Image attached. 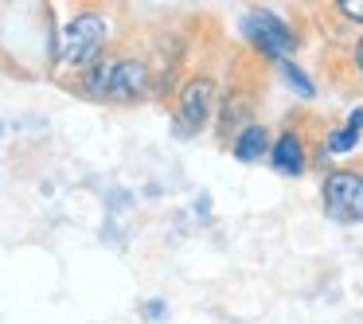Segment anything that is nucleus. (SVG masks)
<instances>
[{"instance_id": "10", "label": "nucleus", "mask_w": 363, "mask_h": 324, "mask_svg": "<svg viewBox=\"0 0 363 324\" xmlns=\"http://www.w3.org/2000/svg\"><path fill=\"white\" fill-rule=\"evenodd\" d=\"M336 12L352 24H363V0H336Z\"/></svg>"}, {"instance_id": "4", "label": "nucleus", "mask_w": 363, "mask_h": 324, "mask_svg": "<svg viewBox=\"0 0 363 324\" xmlns=\"http://www.w3.org/2000/svg\"><path fill=\"white\" fill-rule=\"evenodd\" d=\"M215 102H219V90L207 74H196L180 86L176 94V121H180V133H199V129L211 121Z\"/></svg>"}, {"instance_id": "2", "label": "nucleus", "mask_w": 363, "mask_h": 324, "mask_svg": "<svg viewBox=\"0 0 363 324\" xmlns=\"http://www.w3.org/2000/svg\"><path fill=\"white\" fill-rule=\"evenodd\" d=\"M242 40L250 43L254 51H258L262 59H274V63H281V59H289L293 51H297L301 35L293 32V24L285 16H277V12L269 9H250L242 16Z\"/></svg>"}, {"instance_id": "5", "label": "nucleus", "mask_w": 363, "mask_h": 324, "mask_svg": "<svg viewBox=\"0 0 363 324\" xmlns=\"http://www.w3.org/2000/svg\"><path fill=\"white\" fill-rule=\"evenodd\" d=\"M149 94V67L141 59H118L113 55V71H110V90H106V102H141Z\"/></svg>"}, {"instance_id": "11", "label": "nucleus", "mask_w": 363, "mask_h": 324, "mask_svg": "<svg viewBox=\"0 0 363 324\" xmlns=\"http://www.w3.org/2000/svg\"><path fill=\"white\" fill-rule=\"evenodd\" d=\"M141 313L149 316V320H164L168 305H164V301H145V305H141Z\"/></svg>"}, {"instance_id": "13", "label": "nucleus", "mask_w": 363, "mask_h": 324, "mask_svg": "<svg viewBox=\"0 0 363 324\" xmlns=\"http://www.w3.org/2000/svg\"><path fill=\"white\" fill-rule=\"evenodd\" d=\"M347 125H352L355 133H363V106H355V110L347 113Z\"/></svg>"}, {"instance_id": "8", "label": "nucleus", "mask_w": 363, "mask_h": 324, "mask_svg": "<svg viewBox=\"0 0 363 324\" xmlns=\"http://www.w3.org/2000/svg\"><path fill=\"white\" fill-rule=\"evenodd\" d=\"M274 71H277V79L285 82V86L293 90V94H301V98H316V86H313V79H308L305 71H301L293 59H281V63H274Z\"/></svg>"}, {"instance_id": "9", "label": "nucleus", "mask_w": 363, "mask_h": 324, "mask_svg": "<svg viewBox=\"0 0 363 324\" xmlns=\"http://www.w3.org/2000/svg\"><path fill=\"white\" fill-rule=\"evenodd\" d=\"M359 137L363 133H355L352 125H332L328 133H324V152H328V157H340V152H352L355 145H359Z\"/></svg>"}, {"instance_id": "7", "label": "nucleus", "mask_w": 363, "mask_h": 324, "mask_svg": "<svg viewBox=\"0 0 363 324\" xmlns=\"http://www.w3.org/2000/svg\"><path fill=\"white\" fill-rule=\"evenodd\" d=\"M269 129L262 125V121H246L242 129L235 133V141H230V152H235V160H242V164H258L262 157H269Z\"/></svg>"}, {"instance_id": "1", "label": "nucleus", "mask_w": 363, "mask_h": 324, "mask_svg": "<svg viewBox=\"0 0 363 324\" xmlns=\"http://www.w3.org/2000/svg\"><path fill=\"white\" fill-rule=\"evenodd\" d=\"M320 207L340 227L363 223V168H328L320 180Z\"/></svg>"}, {"instance_id": "12", "label": "nucleus", "mask_w": 363, "mask_h": 324, "mask_svg": "<svg viewBox=\"0 0 363 324\" xmlns=\"http://www.w3.org/2000/svg\"><path fill=\"white\" fill-rule=\"evenodd\" d=\"M352 67H355V74L363 79V35L352 43Z\"/></svg>"}, {"instance_id": "6", "label": "nucleus", "mask_w": 363, "mask_h": 324, "mask_svg": "<svg viewBox=\"0 0 363 324\" xmlns=\"http://www.w3.org/2000/svg\"><path fill=\"white\" fill-rule=\"evenodd\" d=\"M269 168L281 172V176H289V180L305 176V168H308L305 133H297V129H281V133L274 137V145H269Z\"/></svg>"}, {"instance_id": "3", "label": "nucleus", "mask_w": 363, "mask_h": 324, "mask_svg": "<svg viewBox=\"0 0 363 324\" xmlns=\"http://www.w3.org/2000/svg\"><path fill=\"white\" fill-rule=\"evenodd\" d=\"M106 43V16H98V12H74L71 20H67L63 35H59V63L63 67H82L86 71L90 63H98V51H102Z\"/></svg>"}]
</instances>
